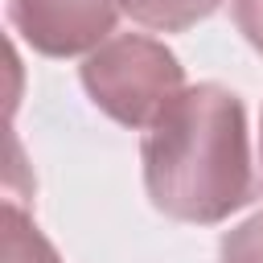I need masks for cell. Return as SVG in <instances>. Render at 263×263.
I'll return each instance as SVG.
<instances>
[{
    "label": "cell",
    "mask_w": 263,
    "mask_h": 263,
    "mask_svg": "<svg viewBox=\"0 0 263 263\" xmlns=\"http://www.w3.org/2000/svg\"><path fill=\"white\" fill-rule=\"evenodd\" d=\"M144 189L177 222L214 226L255 193L242 99L218 82L185 86L144 132Z\"/></svg>",
    "instance_id": "cell-1"
},
{
    "label": "cell",
    "mask_w": 263,
    "mask_h": 263,
    "mask_svg": "<svg viewBox=\"0 0 263 263\" xmlns=\"http://www.w3.org/2000/svg\"><path fill=\"white\" fill-rule=\"evenodd\" d=\"M82 86L90 103L115 123L148 127L185 90V66L164 41L144 33H119L86 53Z\"/></svg>",
    "instance_id": "cell-2"
},
{
    "label": "cell",
    "mask_w": 263,
    "mask_h": 263,
    "mask_svg": "<svg viewBox=\"0 0 263 263\" xmlns=\"http://www.w3.org/2000/svg\"><path fill=\"white\" fill-rule=\"evenodd\" d=\"M123 0H8L12 29L45 58L90 53L115 29Z\"/></svg>",
    "instance_id": "cell-3"
},
{
    "label": "cell",
    "mask_w": 263,
    "mask_h": 263,
    "mask_svg": "<svg viewBox=\"0 0 263 263\" xmlns=\"http://www.w3.org/2000/svg\"><path fill=\"white\" fill-rule=\"evenodd\" d=\"M222 0H123V12L144 25V29H160V33H181L197 21H205Z\"/></svg>",
    "instance_id": "cell-4"
},
{
    "label": "cell",
    "mask_w": 263,
    "mask_h": 263,
    "mask_svg": "<svg viewBox=\"0 0 263 263\" xmlns=\"http://www.w3.org/2000/svg\"><path fill=\"white\" fill-rule=\"evenodd\" d=\"M4 263H62L53 242L16 201H4Z\"/></svg>",
    "instance_id": "cell-5"
},
{
    "label": "cell",
    "mask_w": 263,
    "mask_h": 263,
    "mask_svg": "<svg viewBox=\"0 0 263 263\" xmlns=\"http://www.w3.org/2000/svg\"><path fill=\"white\" fill-rule=\"evenodd\" d=\"M218 263H263V210L222 234Z\"/></svg>",
    "instance_id": "cell-6"
},
{
    "label": "cell",
    "mask_w": 263,
    "mask_h": 263,
    "mask_svg": "<svg viewBox=\"0 0 263 263\" xmlns=\"http://www.w3.org/2000/svg\"><path fill=\"white\" fill-rule=\"evenodd\" d=\"M234 21L238 33L251 41V49L263 53V0H234Z\"/></svg>",
    "instance_id": "cell-7"
},
{
    "label": "cell",
    "mask_w": 263,
    "mask_h": 263,
    "mask_svg": "<svg viewBox=\"0 0 263 263\" xmlns=\"http://www.w3.org/2000/svg\"><path fill=\"white\" fill-rule=\"evenodd\" d=\"M259 148H263V136H259Z\"/></svg>",
    "instance_id": "cell-8"
}]
</instances>
